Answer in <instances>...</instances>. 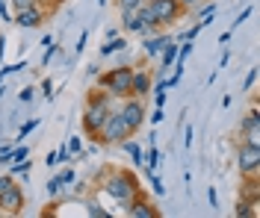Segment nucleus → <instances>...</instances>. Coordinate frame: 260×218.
I'll list each match as a JSON object with an SVG mask.
<instances>
[{"label": "nucleus", "mask_w": 260, "mask_h": 218, "mask_svg": "<svg viewBox=\"0 0 260 218\" xmlns=\"http://www.w3.org/2000/svg\"><path fill=\"white\" fill-rule=\"evenodd\" d=\"M98 183H101V189H104V192L118 203V209H121V212L133 203L136 195H142V189H139L136 177H133L130 171H110V174H104Z\"/></svg>", "instance_id": "1"}, {"label": "nucleus", "mask_w": 260, "mask_h": 218, "mask_svg": "<svg viewBox=\"0 0 260 218\" xmlns=\"http://www.w3.org/2000/svg\"><path fill=\"white\" fill-rule=\"evenodd\" d=\"M130 77H133V68L130 65H115L104 74H98V89L113 95V98H127L130 95Z\"/></svg>", "instance_id": "2"}, {"label": "nucleus", "mask_w": 260, "mask_h": 218, "mask_svg": "<svg viewBox=\"0 0 260 218\" xmlns=\"http://www.w3.org/2000/svg\"><path fill=\"white\" fill-rule=\"evenodd\" d=\"M127 136H133L127 130V124L121 121V115H118V106L115 109H110V115L104 118V124H101V130H98V145H121Z\"/></svg>", "instance_id": "3"}, {"label": "nucleus", "mask_w": 260, "mask_h": 218, "mask_svg": "<svg viewBox=\"0 0 260 218\" xmlns=\"http://www.w3.org/2000/svg\"><path fill=\"white\" fill-rule=\"evenodd\" d=\"M118 115H121V121L127 124L130 133H139V130L145 127V101H142V98H133V95L121 98V103H118Z\"/></svg>", "instance_id": "4"}, {"label": "nucleus", "mask_w": 260, "mask_h": 218, "mask_svg": "<svg viewBox=\"0 0 260 218\" xmlns=\"http://www.w3.org/2000/svg\"><path fill=\"white\" fill-rule=\"evenodd\" d=\"M237 168H240L243 177H257L260 174V145L243 142L237 148Z\"/></svg>", "instance_id": "5"}, {"label": "nucleus", "mask_w": 260, "mask_h": 218, "mask_svg": "<svg viewBox=\"0 0 260 218\" xmlns=\"http://www.w3.org/2000/svg\"><path fill=\"white\" fill-rule=\"evenodd\" d=\"M148 6H151V12H154V21L160 24V27H169V24H175L186 9L180 6L178 0H148Z\"/></svg>", "instance_id": "6"}, {"label": "nucleus", "mask_w": 260, "mask_h": 218, "mask_svg": "<svg viewBox=\"0 0 260 218\" xmlns=\"http://www.w3.org/2000/svg\"><path fill=\"white\" fill-rule=\"evenodd\" d=\"M24 203H27L24 189H21V183H15V180L0 192V212H3V215H18V212L24 209Z\"/></svg>", "instance_id": "7"}, {"label": "nucleus", "mask_w": 260, "mask_h": 218, "mask_svg": "<svg viewBox=\"0 0 260 218\" xmlns=\"http://www.w3.org/2000/svg\"><path fill=\"white\" fill-rule=\"evenodd\" d=\"M240 136H245V142H251V145H260L257 136H260V109L257 103L240 118Z\"/></svg>", "instance_id": "8"}, {"label": "nucleus", "mask_w": 260, "mask_h": 218, "mask_svg": "<svg viewBox=\"0 0 260 218\" xmlns=\"http://www.w3.org/2000/svg\"><path fill=\"white\" fill-rule=\"evenodd\" d=\"M18 27H24V30H36V27H42V21H45V9L36 3V6H27V9H18L15 15H12Z\"/></svg>", "instance_id": "9"}, {"label": "nucleus", "mask_w": 260, "mask_h": 218, "mask_svg": "<svg viewBox=\"0 0 260 218\" xmlns=\"http://www.w3.org/2000/svg\"><path fill=\"white\" fill-rule=\"evenodd\" d=\"M124 215L127 218H160V212H157V206L151 201H145V195H136L133 203L124 209Z\"/></svg>", "instance_id": "10"}, {"label": "nucleus", "mask_w": 260, "mask_h": 218, "mask_svg": "<svg viewBox=\"0 0 260 218\" xmlns=\"http://www.w3.org/2000/svg\"><path fill=\"white\" fill-rule=\"evenodd\" d=\"M130 95H133V98H142V101L151 95V74H148L145 68H133V77H130Z\"/></svg>", "instance_id": "11"}, {"label": "nucleus", "mask_w": 260, "mask_h": 218, "mask_svg": "<svg viewBox=\"0 0 260 218\" xmlns=\"http://www.w3.org/2000/svg\"><path fill=\"white\" fill-rule=\"evenodd\" d=\"M169 41H172V35H166V33L148 35L145 41H142V53H145L148 59H157V56H160V51L169 45Z\"/></svg>", "instance_id": "12"}, {"label": "nucleus", "mask_w": 260, "mask_h": 218, "mask_svg": "<svg viewBox=\"0 0 260 218\" xmlns=\"http://www.w3.org/2000/svg\"><path fill=\"white\" fill-rule=\"evenodd\" d=\"M121 151L133 159V165H145V151H142V145H139V142H133L130 136L121 142Z\"/></svg>", "instance_id": "13"}, {"label": "nucleus", "mask_w": 260, "mask_h": 218, "mask_svg": "<svg viewBox=\"0 0 260 218\" xmlns=\"http://www.w3.org/2000/svg\"><path fill=\"white\" fill-rule=\"evenodd\" d=\"M175 56H178V41L172 38V41H169V45L160 51V56H157V59H160V71H162V74L175 65Z\"/></svg>", "instance_id": "14"}, {"label": "nucleus", "mask_w": 260, "mask_h": 218, "mask_svg": "<svg viewBox=\"0 0 260 218\" xmlns=\"http://www.w3.org/2000/svg\"><path fill=\"white\" fill-rule=\"evenodd\" d=\"M121 27H124V33H136V35H139L145 24L139 21V15H136V12H121Z\"/></svg>", "instance_id": "15"}, {"label": "nucleus", "mask_w": 260, "mask_h": 218, "mask_svg": "<svg viewBox=\"0 0 260 218\" xmlns=\"http://www.w3.org/2000/svg\"><path fill=\"white\" fill-rule=\"evenodd\" d=\"M234 215H237V218H254V215H257V203H251L248 198H240L237 209H234Z\"/></svg>", "instance_id": "16"}, {"label": "nucleus", "mask_w": 260, "mask_h": 218, "mask_svg": "<svg viewBox=\"0 0 260 218\" xmlns=\"http://www.w3.org/2000/svg\"><path fill=\"white\" fill-rule=\"evenodd\" d=\"M145 180L151 183V189H154V195H166V183H162V177L154 171V168L145 165Z\"/></svg>", "instance_id": "17"}, {"label": "nucleus", "mask_w": 260, "mask_h": 218, "mask_svg": "<svg viewBox=\"0 0 260 218\" xmlns=\"http://www.w3.org/2000/svg\"><path fill=\"white\" fill-rule=\"evenodd\" d=\"M243 195L251 203H257V206H260V198H257V195H260V180H257V177H245V192H243Z\"/></svg>", "instance_id": "18"}, {"label": "nucleus", "mask_w": 260, "mask_h": 218, "mask_svg": "<svg viewBox=\"0 0 260 218\" xmlns=\"http://www.w3.org/2000/svg\"><path fill=\"white\" fill-rule=\"evenodd\" d=\"M124 48H127V41H124V35H121V38L115 35V38H110V41H107V45L101 48V56H113V53L124 51Z\"/></svg>", "instance_id": "19"}, {"label": "nucleus", "mask_w": 260, "mask_h": 218, "mask_svg": "<svg viewBox=\"0 0 260 218\" xmlns=\"http://www.w3.org/2000/svg\"><path fill=\"white\" fill-rule=\"evenodd\" d=\"M45 192H48V198L53 201V198H59L65 189H62V183H59V177H50L48 183H45Z\"/></svg>", "instance_id": "20"}, {"label": "nucleus", "mask_w": 260, "mask_h": 218, "mask_svg": "<svg viewBox=\"0 0 260 218\" xmlns=\"http://www.w3.org/2000/svg\"><path fill=\"white\" fill-rule=\"evenodd\" d=\"M145 162H148V168H160V151H157V145H148V153H145Z\"/></svg>", "instance_id": "21"}, {"label": "nucleus", "mask_w": 260, "mask_h": 218, "mask_svg": "<svg viewBox=\"0 0 260 218\" xmlns=\"http://www.w3.org/2000/svg\"><path fill=\"white\" fill-rule=\"evenodd\" d=\"M36 127H39V121H36V118H32V121H27V124H21V127H18L15 142H24V139H27V136H30L32 130H36Z\"/></svg>", "instance_id": "22"}, {"label": "nucleus", "mask_w": 260, "mask_h": 218, "mask_svg": "<svg viewBox=\"0 0 260 218\" xmlns=\"http://www.w3.org/2000/svg\"><path fill=\"white\" fill-rule=\"evenodd\" d=\"M86 212H89V215H98V218H110V209H104V206L95 203V201H86Z\"/></svg>", "instance_id": "23"}, {"label": "nucleus", "mask_w": 260, "mask_h": 218, "mask_svg": "<svg viewBox=\"0 0 260 218\" xmlns=\"http://www.w3.org/2000/svg\"><path fill=\"white\" fill-rule=\"evenodd\" d=\"M65 145H68V151H71V156H74V162H77V156L83 153V142H80V136H71V139H68Z\"/></svg>", "instance_id": "24"}, {"label": "nucleus", "mask_w": 260, "mask_h": 218, "mask_svg": "<svg viewBox=\"0 0 260 218\" xmlns=\"http://www.w3.org/2000/svg\"><path fill=\"white\" fill-rule=\"evenodd\" d=\"M56 177H59V183H62V189H68V186H71L74 180H77V171H74V168H65V171H59Z\"/></svg>", "instance_id": "25"}, {"label": "nucleus", "mask_w": 260, "mask_h": 218, "mask_svg": "<svg viewBox=\"0 0 260 218\" xmlns=\"http://www.w3.org/2000/svg\"><path fill=\"white\" fill-rule=\"evenodd\" d=\"M9 174H30V159H21V162H9Z\"/></svg>", "instance_id": "26"}, {"label": "nucleus", "mask_w": 260, "mask_h": 218, "mask_svg": "<svg viewBox=\"0 0 260 218\" xmlns=\"http://www.w3.org/2000/svg\"><path fill=\"white\" fill-rule=\"evenodd\" d=\"M251 12H254V6H245L243 12H240V15L234 18V24H231V30H240V24H245V21L251 18Z\"/></svg>", "instance_id": "27"}, {"label": "nucleus", "mask_w": 260, "mask_h": 218, "mask_svg": "<svg viewBox=\"0 0 260 218\" xmlns=\"http://www.w3.org/2000/svg\"><path fill=\"white\" fill-rule=\"evenodd\" d=\"M65 162H74V156L68 151V145H59V151H56V165H65Z\"/></svg>", "instance_id": "28"}, {"label": "nucleus", "mask_w": 260, "mask_h": 218, "mask_svg": "<svg viewBox=\"0 0 260 218\" xmlns=\"http://www.w3.org/2000/svg\"><path fill=\"white\" fill-rule=\"evenodd\" d=\"M254 83H257V68H251V71L245 74V80H243V92H251V89H254Z\"/></svg>", "instance_id": "29"}, {"label": "nucleus", "mask_w": 260, "mask_h": 218, "mask_svg": "<svg viewBox=\"0 0 260 218\" xmlns=\"http://www.w3.org/2000/svg\"><path fill=\"white\" fill-rule=\"evenodd\" d=\"M12 151H15V145H3L0 148V165H9L12 162Z\"/></svg>", "instance_id": "30"}, {"label": "nucleus", "mask_w": 260, "mask_h": 218, "mask_svg": "<svg viewBox=\"0 0 260 218\" xmlns=\"http://www.w3.org/2000/svg\"><path fill=\"white\" fill-rule=\"evenodd\" d=\"M56 53H59V45H56V41L48 45V48H45V56H42V65H50V59H53Z\"/></svg>", "instance_id": "31"}, {"label": "nucleus", "mask_w": 260, "mask_h": 218, "mask_svg": "<svg viewBox=\"0 0 260 218\" xmlns=\"http://www.w3.org/2000/svg\"><path fill=\"white\" fill-rule=\"evenodd\" d=\"M162 121H166V109H162V106H154V112H151V124L157 127V124H162Z\"/></svg>", "instance_id": "32"}, {"label": "nucleus", "mask_w": 260, "mask_h": 218, "mask_svg": "<svg viewBox=\"0 0 260 218\" xmlns=\"http://www.w3.org/2000/svg\"><path fill=\"white\" fill-rule=\"evenodd\" d=\"M139 3H142V0H124V3H118V9H121V12H136Z\"/></svg>", "instance_id": "33"}, {"label": "nucleus", "mask_w": 260, "mask_h": 218, "mask_svg": "<svg viewBox=\"0 0 260 218\" xmlns=\"http://www.w3.org/2000/svg\"><path fill=\"white\" fill-rule=\"evenodd\" d=\"M9 3H12V9H27V6H36V3H39V0H9Z\"/></svg>", "instance_id": "34"}, {"label": "nucleus", "mask_w": 260, "mask_h": 218, "mask_svg": "<svg viewBox=\"0 0 260 218\" xmlns=\"http://www.w3.org/2000/svg\"><path fill=\"white\" fill-rule=\"evenodd\" d=\"M18 98H21V103H30V101H32V89H30V85H24Z\"/></svg>", "instance_id": "35"}, {"label": "nucleus", "mask_w": 260, "mask_h": 218, "mask_svg": "<svg viewBox=\"0 0 260 218\" xmlns=\"http://www.w3.org/2000/svg\"><path fill=\"white\" fill-rule=\"evenodd\" d=\"M186 139H183V145H186V151H192V124H186Z\"/></svg>", "instance_id": "36"}, {"label": "nucleus", "mask_w": 260, "mask_h": 218, "mask_svg": "<svg viewBox=\"0 0 260 218\" xmlns=\"http://www.w3.org/2000/svg\"><path fill=\"white\" fill-rule=\"evenodd\" d=\"M207 201H210V206H213V209L219 206V195H216V189H213V186L207 189Z\"/></svg>", "instance_id": "37"}, {"label": "nucleus", "mask_w": 260, "mask_h": 218, "mask_svg": "<svg viewBox=\"0 0 260 218\" xmlns=\"http://www.w3.org/2000/svg\"><path fill=\"white\" fill-rule=\"evenodd\" d=\"M0 18H3V21H12V15H9V3H6V0H0Z\"/></svg>", "instance_id": "38"}, {"label": "nucleus", "mask_w": 260, "mask_h": 218, "mask_svg": "<svg viewBox=\"0 0 260 218\" xmlns=\"http://www.w3.org/2000/svg\"><path fill=\"white\" fill-rule=\"evenodd\" d=\"M42 92H45V98H48V101H53V83H50V80L42 83Z\"/></svg>", "instance_id": "39"}, {"label": "nucleus", "mask_w": 260, "mask_h": 218, "mask_svg": "<svg viewBox=\"0 0 260 218\" xmlns=\"http://www.w3.org/2000/svg\"><path fill=\"white\" fill-rule=\"evenodd\" d=\"M231 33H234V30H225V33L219 35V41H216V45H219V48H228V41H231Z\"/></svg>", "instance_id": "40"}, {"label": "nucleus", "mask_w": 260, "mask_h": 218, "mask_svg": "<svg viewBox=\"0 0 260 218\" xmlns=\"http://www.w3.org/2000/svg\"><path fill=\"white\" fill-rule=\"evenodd\" d=\"M86 38H89V33L83 30V33H80V41H77V48H74V53H83V48H86Z\"/></svg>", "instance_id": "41"}, {"label": "nucleus", "mask_w": 260, "mask_h": 218, "mask_svg": "<svg viewBox=\"0 0 260 218\" xmlns=\"http://www.w3.org/2000/svg\"><path fill=\"white\" fill-rule=\"evenodd\" d=\"M178 3L183 6V9H192V6H201L204 0H178Z\"/></svg>", "instance_id": "42"}, {"label": "nucleus", "mask_w": 260, "mask_h": 218, "mask_svg": "<svg viewBox=\"0 0 260 218\" xmlns=\"http://www.w3.org/2000/svg\"><path fill=\"white\" fill-rule=\"evenodd\" d=\"M45 165H48V168L56 165V151H48V156H45Z\"/></svg>", "instance_id": "43"}, {"label": "nucleus", "mask_w": 260, "mask_h": 218, "mask_svg": "<svg viewBox=\"0 0 260 218\" xmlns=\"http://www.w3.org/2000/svg\"><path fill=\"white\" fill-rule=\"evenodd\" d=\"M9 183H12V174H3V177H0V192H3Z\"/></svg>", "instance_id": "44"}, {"label": "nucleus", "mask_w": 260, "mask_h": 218, "mask_svg": "<svg viewBox=\"0 0 260 218\" xmlns=\"http://www.w3.org/2000/svg\"><path fill=\"white\" fill-rule=\"evenodd\" d=\"M228 62H231V53H222V59H219V65H216V68H228Z\"/></svg>", "instance_id": "45"}, {"label": "nucleus", "mask_w": 260, "mask_h": 218, "mask_svg": "<svg viewBox=\"0 0 260 218\" xmlns=\"http://www.w3.org/2000/svg\"><path fill=\"white\" fill-rule=\"evenodd\" d=\"M53 41H56V38H53V35H45V38H42V41H39V45H42V48H48V45H53Z\"/></svg>", "instance_id": "46"}, {"label": "nucleus", "mask_w": 260, "mask_h": 218, "mask_svg": "<svg viewBox=\"0 0 260 218\" xmlns=\"http://www.w3.org/2000/svg\"><path fill=\"white\" fill-rule=\"evenodd\" d=\"M101 74V65H89V77H98Z\"/></svg>", "instance_id": "47"}, {"label": "nucleus", "mask_w": 260, "mask_h": 218, "mask_svg": "<svg viewBox=\"0 0 260 218\" xmlns=\"http://www.w3.org/2000/svg\"><path fill=\"white\" fill-rule=\"evenodd\" d=\"M3 53H6V38L0 35V59H3Z\"/></svg>", "instance_id": "48"}, {"label": "nucleus", "mask_w": 260, "mask_h": 218, "mask_svg": "<svg viewBox=\"0 0 260 218\" xmlns=\"http://www.w3.org/2000/svg\"><path fill=\"white\" fill-rule=\"evenodd\" d=\"M3 95H6V85L0 83V101H3Z\"/></svg>", "instance_id": "49"}, {"label": "nucleus", "mask_w": 260, "mask_h": 218, "mask_svg": "<svg viewBox=\"0 0 260 218\" xmlns=\"http://www.w3.org/2000/svg\"><path fill=\"white\" fill-rule=\"evenodd\" d=\"M53 3H62V0H53Z\"/></svg>", "instance_id": "50"}, {"label": "nucleus", "mask_w": 260, "mask_h": 218, "mask_svg": "<svg viewBox=\"0 0 260 218\" xmlns=\"http://www.w3.org/2000/svg\"><path fill=\"white\" fill-rule=\"evenodd\" d=\"M118 3H124V0H118Z\"/></svg>", "instance_id": "51"}]
</instances>
